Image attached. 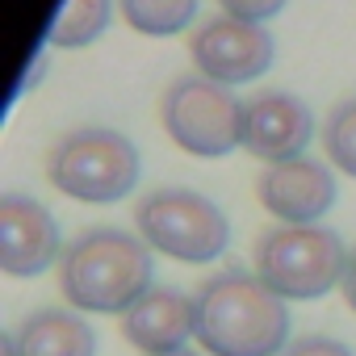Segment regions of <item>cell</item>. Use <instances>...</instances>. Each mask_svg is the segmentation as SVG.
I'll use <instances>...</instances> for the list:
<instances>
[{"label":"cell","mask_w":356,"mask_h":356,"mask_svg":"<svg viewBox=\"0 0 356 356\" xmlns=\"http://www.w3.org/2000/svg\"><path fill=\"white\" fill-rule=\"evenodd\" d=\"M197 343L210 356H281L289 339V306L256 273L222 268L202 281Z\"/></svg>","instance_id":"cell-1"},{"label":"cell","mask_w":356,"mask_h":356,"mask_svg":"<svg viewBox=\"0 0 356 356\" xmlns=\"http://www.w3.org/2000/svg\"><path fill=\"white\" fill-rule=\"evenodd\" d=\"M155 289L151 248L118 227L76 235L59 260V293L80 314H126Z\"/></svg>","instance_id":"cell-2"},{"label":"cell","mask_w":356,"mask_h":356,"mask_svg":"<svg viewBox=\"0 0 356 356\" xmlns=\"http://www.w3.org/2000/svg\"><path fill=\"white\" fill-rule=\"evenodd\" d=\"M143 176L138 147L109 126H80L67 130L47 151V181L84 206H113L126 202Z\"/></svg>","instance_id":"cell-3"},{"label":"cell","mask_w":356,"mask_h":356,"mask_svg":"<svg viewBox=\"0 0 356 356\" xmlns=\"http://www.w3.org/2000/svg\"><path fill=\"white\" fill-rule=\"evenodd\" d=\"M134 235L181 264H214L231 248V222L227 214L197 189L163 185L151 189L134 206Z\"/></svg>","instance_id":"cell-4"},{"label":"cell","mask_w":356,"mask_h":356,"mask_svg":"<svg viewBox=\"0 0 356 356\" xmlns=\"http://www.w3.org/2000/svg\"><path fill=\"white\" fill-rule=\"evenodd\" d=\"M343 239L331 227H277L256 239V277L285 302H314L343 285Z\"/></svg>","instance_id":"cell-5"},{"label":"cell","mask_w":356,"mask_h":356,"mask_svg":"<svg viewBox=\"0 0 356 356\" xmlns=\"http://www.w3.org/2000/svg\"><path fill=\"white\" fill-rule=\"evenodd\" d=\"M243 113L248 101H239L235 88H222L206 76L172 80L159 105L168 138L197 159H222L235 147H243Z\"/></svg>","instance_id":"cell-6"},{"label":"cell","mask_w":356,"mask_h":356,"mask_svg":"<svg viewBox=\"0 0 356 356\" xmlns=\"http://www.w3.org/2000/svg\"><path fill=\"white\" fill-rule=\"evenodd\" d=\"M189 59H193L197 76H206L222 88H239V84L260 80L273 67L277 42L264 26L235 22V17H214L189 38Z\"/></svg>","instance_id":"cell-7"},{"label":"cell","mask_w":356,"mask_h":356,"mask_svg":"<svg viewBox=\"0 0 356 356\" xmlns=\"http://www.w3.org/2000/svg\"><path fill=\"white\" fill-rule=\"evenodd\" d=\"M256 197L281 227H318L323 214H331L339 185L323 159L302 155V159L264 168L256 176Z\"/></svg>","instance_id":"cell-8"},{"label":"cell","mask_w":356,"mask_h":356,"mask_svg":"<svg viewBox=\"0 0 356 356\" xmlns=\"http://www.w3.org/2000/svg\"><path fill=\"white\" fill-rule=\"evenodd\" d=\"M63 260V235L55 214L30 193L0 197V273L38 277Z\"/></svg>","instance_id":"cell-9"},{"label":"cell","mask_w":356,"mask_h":356,"mask_svg":"<svg viewBox=\"0 0 356 356\" xmlns=\"http://www.w3.org/2000/svg\"><path fill=\"white\" fill-rule=\"evenodd\" d=\"M314 138V113L293 92H260L248 101L243 113V151L256 155L264 168L302 159Z\"/></svg>","instance_id":"cell-10"},{"label":"cell","mask_w":356,"mask_h":356,"mask_svg":"<svg viewBox=\"0 0 356 356\" xmlns=\"http://www.w3.org/2000/svg\"><path fill=\"white\" fill-rule=\"evenodd\" d=\"M122 335L143 356H172L185 352L189 339H197V298L181 289H151L143 302H134L122 314Z\"/></svg>","instance_id":"cell-11"},{"label":"cell","mask_w":356,"mask_h":356,"mask_svg":"<svg viewBox=\"0 0 356 356\" xmlns=\"http://www.w3.org/2000/svg\"><path fill=\"white\" fill-rule=\"evenodd\" d=\"M0 356H97V331L80 310H34L0 335Z\"/></svg>","instance_id":"cell-12"},{"label":"cell","mask_w":356,"mask_h":356,"mask_svg":"<svg viewBox=\"0 0 356 356\" xmlns=\"http://www.w3.org/2000/svg\"><path fill=\"white\" fill-rule=\"evenodd\" d=\"M109 22H113V0H63V9L47 26V47L84 51L109 30Z\"/></svg>","instance_id":"cell-13"},{"label":"cell","mask_w":356,"mask_h":356,"mask_svg":"<svg viewBox=\"0 0 356 356\" xmlns=\"http://www.w3.org/2000/svg\"><path fill=\"white\" fill-rule=\"evenodd\" d=\"M118 13L134 34L147 38H168L193 26L197 17V0H118Z\"/></svg>","instance_id":"cell-14"},{"label":"cell","mask_w":356,"mask_h":356,"mask_svg":"<svg viewBox=\"0 0 356 356\" xmlns=\"http://www.w3.org/2000/svg\"><path fill=\"white\" fill-rule=\"evenodd\" d=\"M323 151L343 176H356V97L339 101L327 113V122H323Z\"/></svg>","instance_id":"cell-15"},{"label":"cell","mask_w":356,"mask_h":356,"mask_svg":"<svg viewBox=\"0 0 356 356\" xmlns=\"http://www.w3.org/2000/svg\"><path fill=\"white\" fill-rule=\"evenodd\" d=\"M218 5H222V17L252 22V26H268L277 13H285L289 0H218Z\"/></svg>","instance_id":"cell-16"},{"label":"cell","mask_w":356,"mask_h":356,"mask_svg":"<svg viewBox=\"0 0 356 356\" xmlns=\"http://www.w3.org/2000/svg\"><path fill=\"white\" fill-rule=\"evenodd\" d=\"M281 356H356L343 339H335V335H302V339H293Z\"/></svg>","instance_id":"cell-17"},{"label":"cell","mask_w":356,"mask_h":356,"mask_svg":"<svg viewBox=\"0 0 356 356\" xmlns=\"http://www.w3.org/2000/svg\"><path fill=\"white\" fill-rule=\"evenodd\" d=\"M339 293H343L348 310L356 314V248L348 252V273H343V285H339Z\"/></svg>","instance_id":"cell-18"},{"label":"cell","mask_w":356,"mask_h":356,"mask_svg":"<svg viewBox=\"0 0 356 356\" xmlns=\"http://www.w3.org/2000/svg\"><path fill=\"white\" fill-rule=\"evenodd\" d=\"M172 356H202V352H193V348H185V352H172Z\"/></svg>","instance_id":"cell-19"}]
</instances>
